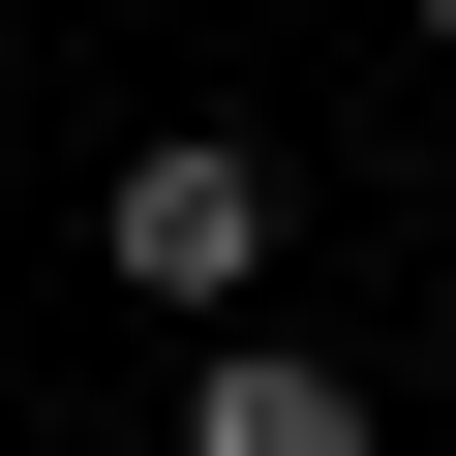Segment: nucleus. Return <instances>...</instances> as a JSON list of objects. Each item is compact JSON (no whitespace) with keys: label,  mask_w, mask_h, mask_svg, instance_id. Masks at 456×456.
I'll list each match as a JSON object with an SVG mask.
<instances>
[{"label":"nucleus","mask_w":456,"mask_h":456,"mask_svg":"<svg viewBox=\"0 0 456 456\" xmlns=\"http://www.w3.org/2000/svg\"><path fill=\"white\" fill-rule=\"evenodd\" d=\"M92 274L183 305V335H274V152H244V122H152V152L92 183Z\"/></svg>","instance_id":"1"},{"label":"nucleus","mask_w":456,"mask_h":456,"mask_svg":"<svg viewBox=\"0 0 456 456\" xmlns=\"http://www.w3.org/2000/svg\"><path fill=\"white\" fill-rule=\"evenodd\" d=\"M183 456H395V426H365V365H305V335H213V365H183Z\"/></svg>","instance_id":"2"},{"label":"nucleus","mask_w":456,"mask_h":456,"mask_svg":"<svg viewBox=\"0 0 456 456\" xmlns=\"http://www.w3.org/2000/svg\"><path fill=\"white\" fill-rule=\"evenodd\" d=\"M426 61H456V0H426Z\"/></svg>","instance_id":"3"}]
</instances>
